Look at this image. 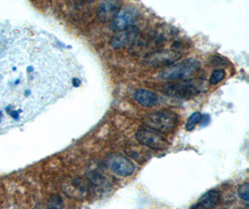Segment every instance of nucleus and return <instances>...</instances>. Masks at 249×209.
I'll return each instance as SVG.
<instances>
[{"instance_id":"6","label":"nucleus","mask_w":249,"mask_h":209,"mask_svg":"<svg viewBox=\"0 0 249 209\" xmlns=\"http://www.w3.org/2000/svg\"><path fill=\"white\" fill-rule=\"evenodd\" d=\"M90 189L91 185L87 178L84 179L80 177H70L69 179L65 180L62 186V190L66 195L77 200L86 198V196L89 194Z\"/></svg>"},{"instance_id":"1","label":"nucleus","mask_w":249,"mask_h":209,"mask_svg":"<svg viewBox=\"0 0 249 209\" xmlns=\"http://www.w3.org/2000/svg\"><path fill=\"white\" fill-rule=\"evenodd\" d=\"M200 66V62L197 59L189 58L170 66L165 67L160 72L159 77L162 80L170 82L184 81L190 79L194 74H196Z\"/></svg>"},{"instance_id":"8","label":"nucleus","mask_w":249,"mask_h":209,"mask_svg":"<svg viewBox=\"0 0 249 209\" xmlns=\"http://www.w3.org/2000/svg\"><path fill=\"white\" fill-rule=\"evenodd\" d=\"M107 167L120 177H128L132 175L136 170V165L130 158L120 154H112L107 160Z\"/></svg>"},{"instance_id":"15","label":"nucleus","mask_w":249,"mask_h":209,"mask_svg":"<svg viewBox=\"0 0 249 209\" xmlns=\"http://www.w3.org/2000/svg\"><path fill=\"white\" fill-rule=\"evenodd\" d=\"M226 77V72L223 69H216L215 70L211 77L209 78V83L211 85H217L219 82H221Z\"/></svg>"},{"instance_id":"7","label":"nucleus","mask_w":249,"mask_h":209,"mask_svg":"<svg viewBox=\"0 0 249 209\" xmlns=\"http://www.w3.org/2000/svg\"><path fill=\"white\" fill-rule=\"evenodd\" d=\"M139 11L135 7L122 8L116 17L109 23V28L112 31H121L131 26H135V23L139 18Z\"/></svg>"},{"instance_id":"17","label":"nucleus","mask_w":249,"mask_h":209,"mask_svg":"<svg viewBox=\"0 0 249 209\" xmlns=\"http://www.w3.org/2000/svg\"><path fill=\"white\" fill-rule=\"evenodd\" d=\"M238 194L240 196V198L243 199L244 201H246L247 203L249 201V182H245L244 184H242L239 189H238Z\"/></svg>"},{"instance_id":"9","label":"nucleus","mask_w":249,"mask_h":209,"mask_svg":"<svg viewBox=\"0 0 249 209\" xmlns=\"http://www.w3.org/2000/svg\"><path fill=\"white\" fill-rule=\"evenodd\" d=\"M139 37V29L136 26H131L121 31L115 32L110 39V46L115 49L126 48L136 44Z\"/></svg>"},{"instance_id":"2","label":"nucleus","mask_w":249,"mask_h":209,"mask_svg":"<svg viewBox=\"0 0 249 209\" xmlns=\"http://www.w3.org/2000/svg\"><path fill=\"white\" fill-rule=\"evenodd\" d=\"M204 81L199 79H188L176 83H168L162 88V92L176 99H192L204 90Z\"/></svg>"},{"instance_id":"16","label":"nucleus","mask_w":249,"mask_h":209,"mask_svg":"<svg viewBox=\"0 0 249 209\" xmlns=\"http://www.w3.org/2000/svg\"><path fill=\"white\" fill-rule=\"evenodd\" d=\"M125 152L129 154V156L133 157L136 160H140V158H145L147 154L145 151H142V149L136 148V146H131L130 149H126Z\"/></svg>"},{"instance_id":"14","label":"nucleus","mask_w":249,"mask_h":209,"mask_svg":"<svg viewBox=\"0 0 249 209\" xmlns=\"http://www.w3.org/2000/svg\"><path fill=\"white\" fill-rule=\"evenodd\" d=\"M203 114L199 112H195L193 113V114L189 117L188 121L186 123V129L188 131H192L194 129V128L199 124L201 123L203 120Z\"/></svg>"},{"instance_id":"12","label":"nucleus","mask_w":249,"mask_h":209,"mask_svg":"<svg viewBox=\"0 0 249 209\" xmlns=\"http://www.w3.org/2000/svg\"><path fill=\"white\" fill-rule=\"evenodd\" d=\"M220 202V194L216 191H209L202 195L191 209H215Z\"/></svg>"},{"instance_id":"11","label":"nucleus","mask_w":249,"mask_h":209,"mask_svg":"<svg viewBox=\"0 0 249 209\" xmlns=\"http://www.w3.org/2000/svg\"><path fill=\"white\" fill-rule=\"evenodd\" d=\"M134 99L144 107H154L158 104L159 96L153 91L146 88H138L134 92Z\"/></svg>"},{"instance_id":"3","label":"nucleus","mask_w":249,"mask_h":209,"mask_svg":"<svg viewBox=\"0 0 249 209\" xmlns=\"http://www.w3.org/2000/svg\"><path fill=\"white\" fill-rule=\"evenodd\" d=\"M178 115L175 112L170 110H160L147 114L143 122L145 126L157 132H172L177 124H178Z\"/></svg>"},{"instance_id":"5","label":"nucleus","mask_w":249,"mask_h":209,"mask_svg":"<svg viewBox=\"0 0 249 209\" xmlns=\"http://www.w3.org/2000/svg\"><path fill=\"white\" fill-rule=\"evenodd\" d=\"M181 58V52L175 49H160L148 53L144 58V63L149 67H167L176 64Z\"/></svg>"},{"instance_id":"10","label":"nucleus","mask_w":249,"mask_h":209,"mask_svg":"<svg viewBox=\"0 0 249 209\" xmlns=\"http://www.w3.org/2000/svg\"><path fill=\"white\" fill-rule=\"evenodd\" d=\"M122 8L120 1H103L96 9V17L100 22H111Z\"/></svg>"},{"instance_id":"4","label":"nucleus","mask_w":249,"mask_h":209,"mask_svg":"<svg viewBox=\"0 0 249 209\" xmlns=\"http://www.w3.org/2000/svg\"><path fill=\"white\" fill-rule=\"evenodd\" d=\"M136 138L140 145L151 150L164 151L168 148L169 142L161 134L148 128H141L136 133Z\"/></svg>"},{"instance_id":"13","label":"nucleus","mask_w":249,"mask_h":209,"mask_svg":"<svg viewBox=\"0 0 249 209\" xmlns=\"http://www.w3.org/2000/svg\"><path fill=\"white\" fill-rule=\"evenodd\" d=\"M46 209H65L63 199L57 193L51 194L47 201Z\"/></svg>"}]
</instances>
